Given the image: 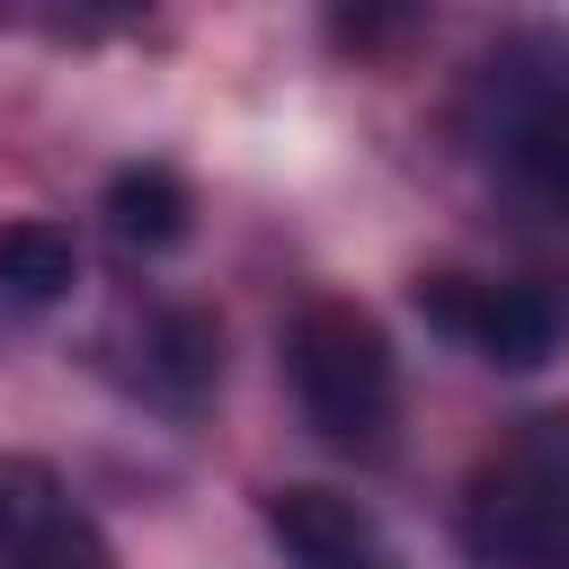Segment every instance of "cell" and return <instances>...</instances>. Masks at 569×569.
Listing matches in <instances>:
<instances>
[{
    "instance_id": "6da1fadb",
    "label": "cell",
    "mask_w": 569,
    "mask_h": 569,
    "mask_svg": "<svg viewBox=\"0 0 569 569\" xmlns=\"http://www.w3.org/2000/svg\"><path fill=\"white\" fill-rule=\"evenodd\" d=\"M471 569H569V418L507 427L462 489Z\"/></svg>"
},
{
    "instance_id": "7a4b0ae2",
    "label": "cell",
    "mask_w": 569,
    "mask_h": 569,
    "mask_svg": "<svg viewBox=\"0 0 569 569\" xmlns=\"http://www.w3.org/2000/svg\"><path fill=\"white\" fill-rule=\"evenodd\" d=\"M284 382L302 400V427L338 453H373L400 418V365L391 338L356 302H311L284 329Z\"/></svg>"
},
{
    "instance_id": "3957f363",
    "label": "cell",
    "mask_w": 569,
    "mask_h": 569,
    "mask_svg": "<svg viewBox=\"0 0 569 569\" xmlns=\"http://www.w3.org/2000/svg\"><path fill=\"white\" fill-rule=\"evenodd\" d=\"M471 133L516 196H533L542 213L569 222V62L560 53H542V44L498 53L471 89Z\"/></svg>"
},
{
    "instance_id": "277c9868",
    "label": "cell",
    "mask_w": 569,
    "mask_h": 569,
    "mask_svg": "<svg viewBox=\"0 0 569 569\" xmlns=\"http://www.w3.org/2000/svg\"><path fill=\"white\" fill-rule=\"evenodd\" d=\"M418 311L445 347H462L471 365H498V373H533L551 347H560V302L516 284V276H418Z\"/></svg>"
},
{
    "instance_id": "5b68a950",
    "label": "cell",
    "mask_w": 569,
    "mask_h": 569,
    "mask_svg": "<svg viewBox=\"0 0 569 569\" xmlns=\"http://www.w3.org/2000/svg\"><path fill=\"white\" fill-rule=\"evenodd\" d=\"M0 569H116L89 507L27 453H0Z\"/></svg>"
},
{
    "instance_id": "8992f818",
    "label": "cell",
    "mask_w": 569,
    "mask_h": 569,
    "mask_svg": "<svg viewBox=\"0 0 569 569\" xmlns=\"http://www.w3.org/2000/svg\"><path fill=\"white\" fill-rule=\"evenodd\" d=\"M267 533H276L284 569H400V551L373 525V507H356L347 489H320V480L276 489L267 498Z\"/></svg>"
},
{
    "instance_id": "52a82bcc",
    "label": "cell",
    "mask_w": 569,
    "mask_h": 569,
    "mask_svg": "<svg viewBox=\"0 0 569 569\" xmlns=\"http://www.w3.org/2000/svg\"><path fill=\"white\" fill-rule=\"evenodd\" d=\"M213 373H222V338H213L204 311H187V302L142 311V347H133V365H124V382H133L142 400L196 409V400L213 391Z\"/></svg>"
},
{
    "instance_id": "ba28073f",
    "label": "cell",
    "mask_w": 569,
    "mask_h": 569,
    "mask_svg": "<svg viewBox=\"0 0 569 569\" xmlns=\"http://www.w3.org/2000/svg\"><path fill=\"white\" fill-rule=\"evenodd\" d=\"M107 231H116V249H133V258H160V249H178L187 240V187L169 178V169H116V187H107Z\"/></svg>"
},
{
    "instance_id": "9c48e42d",
    "label": "cell",
    "mask_w": 569,
    "mask_h": 569,
    "mask_svg": "<svg viewBox=\"0 0 569 569\" xmlns=\"http://www.w3.org/2000/svg\"><path fill=\"white\" fill-rule=\"evenodd\" d=\"M71 276H80V249H71L62 222H0V293L9 302L44 311V302L71 293Z\"/></svg>"
}]
</instances>
